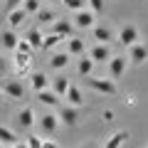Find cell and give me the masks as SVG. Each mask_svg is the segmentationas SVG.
I'll return each instance as SVG.
<instances>
[{
  "mask_svg": "<svg viewBox=\"0 0 148 148\" xmlns=\"http://www.w3.org/2000/svg\"><path fill=\"white\" fill-rule=\"evenodd\" d=\"M37 101H40L42 106H47V109H59V96L54 94L52 89L40 91V94H37Z\"/></svg>",
  "mask_w": 148,
  "mask_h": 148,
  "instance_id": "cell-20",
  "label": "cell"
},
{
  "mask_svg": "<svg viewBox=\"0 0 148 148\" xmlns=\"http://www.w3.org/2000/svg\"><path fill=\"white\" fill-rule=\"evenodd\" d=\"M89 86L94 91H99V94H106V96H116L119 94L116 82L109 79V77H89Z\"/></svg>",
  "mask_w": 148,
  "mask_h": 148,
  "instance_id": "cell-1",
  "label": "cell"
},
{
  "mask_svg": "<svg viewBox=\"0 0 148 148\" xmlns=\"http://www.w3.org/2000/svg\"><path fill=\"white\" fill-rule=\"evenodd\" d=\"M64 42H67V49H64V52H67L69 57H84L86 42L82 40V37H69V40H64Z\"/></svg>",
  "mask_w": 148,
  "mask_h": 148,
  "instance_id": "cell-16",
  "label": "cell"
},
{
  "mask_svg": "<svg viewBox=\"0 0 148 148\" xmlns=\"http://www.w3.org/2000/svg\"><path fill=\"white\" fill-rule=\"evenodd\" d=\"M10 148H27V146H25V141H20V143H15V146H10Z\"/></svg>",
  "mask_w": 148,
  "mask_h": 148,
  "instance_id": "cell-37",
  "label": "cell"
},
{
  "mask_svg": "<svg viewBox=\"0 0 148 148\" xmlns=\"http://www.w3.org/2000/svg\"><path fill=\"white\" fill-rule=\"evenodd\" d=\"M52 3H54V0H52ZM59 3H62V0H59Z\"/></svg>",
  "mask_w": 148,
  "mask_h": 148,
  "instance_id": "cell-40",
  "label": "cell"
},
{
  "mask_svg": "<svg viewBox=\"0 0 148 148\" xmlns=\"http://www.w3.org/2000/svg\"><path fill=\"white\" fill-rule=\"evenodd\" d=\"M5 72H8V59L0 54V74H5Z\"/></svg>",
  "mask_w": 148,
  "mask_h": 148,
  "instance_id": "cell-36",
  "label": "cell"
},
{
  "mask_svg": "<svg viewBox=\"0 0 148 148\" xmlns=\"http://www.w3.org/2000/svg\"><path fill=\"white\" fill-rule=\"evenodd\" d=\"M69 86H72V79H69V77H64V74H59V77H54V79H52L49 89H52L54 94L59 96V99H64V94H67Z\"/></svg>",
  "mask_w": 148,
  "mask_h": 148,
  "instance_id": "cell-18",
  "label": "cell"
},
{
  "mask_svg": "<svg viewBox=\"0 0 148 148\" xmlns=\"http://www.w3.org/2000/svg\"><path fill=\"white\" fill-rule=\"evenodd\" d=\"M101 116H104L106 123H111V121H114V111H111V109H104V111H101Z\"/></svg>",
  "mask_w": 148,
  "mask_h": 148,
  "instance_id": "cell-34",
  "label": "cell"
},
{
  "mask_svg": "<svg viewBox=\"0 0 148 148\" xmlns=\"http://www.w3.org/2000/svg\"><path fill=\"white\" fill-rule=\"evenodd\" d=\"M74 22L72 20H67V17H57V20L52 22V32L54 35H59L62 40H69V37H74Z\"/></svg>",
  "mask_w": 148,
  "mask_h": 148,
  "instance_id": "cell-10",
  "label": "cell"
},
{
  "mask_svg": "<svg viewBox=\"0 0 148 148\" xmlns=\"http://www.w3.org/2000/svg\"><path fill=\"white\" fill-rule=\"evenodd\" d=\"M25 0H5V10L10 12V10H15V8H20Z\"/></svg>",
  "mask_w": 148,
  "mask_h": 148,
  "instance_id": "cell-33",
  "label": "cell"
},
{
  "mask_svg": "<svg viewBox=\"0 0 148 148\" xmlns=\"http://www.w3.org/2000/svg\"><path fill=\"white\" fill-rule=\"evenodd\" d=\"M59 123L64 126H77L79 123V109H74V106H59Z\"/></svg>",
  "mask_w": 148,
  "mask_h": 148,
  "instance_id": "cell-13",
  "label": "cell"
},
{
  "mask_svg": "<svg viewBox=\"0 0 148 148\" xmlns=\"http://www.w3.org/2000/svg\"><path fill=\"white\" fill-rule=\"evenodd\" d=\"M82 148H96V146H94V143H89V146H82Z\"/></svg>",
  "mask_w": 148,
  "mask_h": 148,
  "instance_id": "cell-38",
  "label": "cell"
},
{
  "mask_svg": "<svg viewBox=\"0 0 148 148\" xmlns=\"http://www.w3.org/2000/svg\"><path fill=\"white\" fill-rule=\"evenodd\" d=\"M42 148H59V146L52 141V138H45V141H42Z\"/></svg>",
  "mask_w": 148,
  "mask_h": 148,
  "instance_id": "cell-35",
  "label": "cell"
},
{
  "mask_svg": "<svg viewBox=\"0 0 148 148\" xmlns=\"http://www.w3.org/2000/svg\"><path fill=\"white\" fill-rule=\"evenodd\" d=\"M27 12L22 10V8H15V10H10L8 12V30H12V32H17L22 25H25V20H27Z\"/></svg>",
  "mask_w": 148,
  "mask_h": 148,
  "instance_id": "cell-14",
  "label": "cell"
},
{
  "mask_svg": "<svg viewBox=\"0 0 148 148\" xmlns=\"http://www.w3.org/2000/svg\"><path fill=\"white\" fill-rule=\"evenodd\" d=\"M69 54L67 52H54L52 57H49V69H54V72H62V69H67V64H69Z\"/></svg>",
  "mask_w": 148,
  "mask_h": 148,
  "instance_id": "cell-22",
  "label": "cell"
},
{
  "mask_svg": "<svg viewBox=\"0 0 148 148\" xmlns=\"http://www.w3.org/2000/svg\"><path fill=\"white\" fill-rule=\"evenodd\" d=\"M54 20H57V15H54V10H49V8H42V10L37 12V22H40V25H47V22H54Z\"/></svg>",
  "mask_w": 148,
  "mask_h": 148,
  "instance_id": "cell-26",
  "label": "cell"
},
{
  "mask_svg": "<svg viewBox=\"0 0 148 148\" xmlns=\"http://www.w3.org/2000/svg\"><path fill=\"white\" fill-rule=\"evenodd\" d=\"M35 126H40V131H42V133L52 136V133H57V128H59V116L54 114V111H47V114H42V116H37Z\"/></svg>",
  "mask_w": 148,
  "mask_h": 148,
  "instance_id": "cell-6",
  "label": "cell"
},
{
  "mask_svg": "<svg viewBox=\"0 0 148 148\" xmlns=\"http://www.w3.org/2000/svg\"><path fill=\"white\" fill-rule=\"evenodd\" d=\"M86 8H89L94 15H99V12H104L106 8V0H86Z\"/></svg>",
  "mask_w": 148,
  "mask_h": 148,
  "instance_id": "cell-31",
  "label": "cell"
},
{
  "mask_svg": "<svg viewBox=\"0 0 148 148\" xmlns=\"http://www.w3.org/2000/svg\"><path fill=\"white\" fill-rule=\"evenodd\" d=\"M62 5L72 12H79V10H86V0H62Z\"/></svg>",
  "mask_w": 148,
  "mask_h": 148,
  "instance_id": "cell-29",
  "label": "cell"
},
{
  "mask_svg": "<svg viewBox=\"0 0 148 148\" xmlns=\"http://www.w3.org/2000/svg\"><path fill=\"white\" fill-rule=\"evenodd\" d=\"M119 45H121V47H133V45L136 42H141V30H138L136 25H123L121 30H119Z\"/></svg>",
  "mask_w": 148,
  "mask_h": 148,
  "instance_id": "cell-2",
  "label": "cell"
},
{
  "mask_svg": "<svg viewBox=\"0 0 148 148\" xmlns=\"http://www.w3.org/2000/svg\"><path fill=\"white\" fill-rule=\"evenodd\" d=\"M126 57H128V64H136V67L138 64H146L148 62V45L143 42V40L136 42L133 47L126 49Z\"/></svg>",
  "mask_w": 148,
  "mask_h": 148,
  "instance_id": "cell-5",
  "label": "cell"
},
{
  "mask_svg": "<svg viewBox=\"0 0 148 148\" xmlns=\"http://www.w3.org/2000/svg\"><path fill=\"white\" fill-rule=\"evenodd\" d=\"M20 8L27 12V15H37V12L42 10V0H25Z\"/></svg>",
  "mask_w": 148,
  "mask_h": 148,
  "instance_id": "cell-27",
  "label": "cell"
},
{
  "mask_svg": "<svg viewBox=\"0 0 148 148\" xmlns=\"http://www.w3.org/2000/svg\"><path fill=\"white\" fill-rule=\"evenodd\" d=\"M49 84H52V79H49L45 72H32V74H30V89L35 91V94L49 89Z\"/></svg>",
  "mask_w": 148,
  "mask_h": 148,
  "instance_id": "cell-12",
  "label": "cell"
},
{
  "mask_svg": "<svg viewBox=\"0 0 148 148\" xmlns=\"http://www.w3.org/2000/svg\"><path fill=\"white\" fill-rule=\"evenodd\" d=\"M17 138H20V136H17V133L12 131L10 126H5V123H0V143H3L5 148H8V146H15V143H20Z\"/></svg>",
  "mask_w": 148,
  "mask_h": 148,
  "instance_id": "cell-23",
  "label": "cell"
},
{
  "mask_svg": "<svg viewBox=\"0 0 148 148\" xmlns=\"http://www.w3.org/2000/svg\"><path fill=\"white\" fill-rule=\"evenodd\" d=\"M42 141H45V138H40V136H35V133H30V136L25 138V146H27V148H42Z\"/></svg>",
  "mask_w": 148,
  "mask_h": 148,
  "instance_id": "cell-32",
  "label": "cell"
},
{
  "mask_svg": "<svg viewBox=\"0 0 148 148\" xmlns=\"http://www.w3.org/2000/svg\"><path fill=\"white\" fill-rule=\"evenodd\" d=\"M17 42H20V35H17V32H12V30H5L3 35H0V45H3L5 49H10V52H15Z\"/></svg>",
  "mask_w": 148,
  "mask_h": 148,
  "instance_id": "cell-24",
  "label": "cell"
},
{
  "mask_svg": "<svg viewBox=\"0 0 148 148\" xmlns=\"http://www.w3.org/2000/svg\"><path fill=\"white\" fill-rule=\"evenodd\" d=\"M3 96H5L8 101L25 99V86H22V82L20 79H8L5 84H3Z\"/></svg>",
  "mask_w": 148,
  "mask_h": 148,
  "instance_id": "cell-7",
  "label": "cell"
},
{
  "mask_svg": "<svg viewBox=\"0 0 148 148\" xmlns=\"http://www.w3.org/2000/svg\"><path fill=\"white\" fill-rule=\"evenodd\" d=\"M126 138H128V131H126V128H121V131L111 133V136L104 141V146H101V148H123Z\"/></svg>",
  "mask_w": 148,
  "mask_h": 148,
  "instance_id": "cell-19",
  "label": "cell"
},
{
  "mask_svg": "<svg viewBox=\"0 0 148 148\" xmlns=\"http://www.w3.org/2000/svg\"><path fill=\"white\" fill-rule=\"evenodd\" d=\"M91 37L96 40V45H111L114 40H116L114 30L106 27V25H94V27H91Z\"/></svg>",
  "mask_w": 148,
  "mask_h": 148,
  "instance_id": "cell-11",
  "label": "cell"
},
{
  "mask_svg": "<svg viewBox=\"0 0 148 148\" xmlns=\"http://www.w3.org/2000/svg\"><path fill=\"white\" fill-rule=\"evenodd\" d=\"M59 42H64L59 35H54V32H49V35H45V40H42V49H54Z\"/></svg>",
  "mask_w": 148,
  "mask_h": 148,
  "instance_id": "cell-28",
  "label": "cell"
},
{
  "mask_svg": "<svg viewBox=\"0 0 148 148\" xmlns=\"http://www.w3.org/2000/svg\"><path fill=\"white\" fill-rule=\"evenodd\" d=\"M15 54H25V57H32V54H35V49L30 47V42H27V40H22V37H20V42H17V47H15Z\"/></svg>",
  "mask_w": 148,
  "mask_h": 148,
  "instance_id": "cell-30",
  "label": "cell"
},
{
  "mask_svg": "<svg viewBox=\"0 0 148 148\" xmlns=\"http://www.w3.org/2000/svg\"><path fill=\"white\" fill-rule=\"evenodd\" d=\"M94 67H96V64L84 54V57H79V64H77V74H79V77H91Z\"/></svg>",
  "mask_w": 148,
  "mask_h": 148,
  "instance_id": "cell-25",
  "label": "cell"
},
{
  "mask_svg": "<svg viewBox=\"0 0 148 148\" xmlns=\"http://www.w3.org/2000/svg\"><path fill=\"white\" fill-rule=\"evenodd\" d=\"M64 101H67V106H74V109H82V104H84V94H82V89L77 84H72L67 89V94H64Z\"/></svg>",
  "mask_w": 148,
  "mask_h": 148,
  "instance_id": "cell-17",
  "label": "cell"
},
{
  "mask_svg": "<svg viewBox=\"0 0 148 148\" xmlns=\"http://www.w3.org/2000/svg\"><path fill=\"white\" fill-rule=\"evenodd\" d=\"M0 148H5V146H3V143H0Z\"/></svg>",
  "mask_w": 148,
  "mask_h": 148,
  "instance_id": "cell-39",
  "label": "cell"
},
{
  "mask_svg": "<svg viewBox=\"0 0 148 148\" xmlns=\"http://www.w3.org/2000/svg\"><path fill=\"white\" fill-rule=\"evenodd\" d=\"M86 57L94 64H109V59L114 57V52H111V45H94V47L86 49Z\"/></svg>",
  "mask_w": 148,
  "mask_h": 148,
  "instance_id": "cell-3",
  "label": "cell"
},
{
  "mask_svg": "<svg viewBox=\"0 0 148 148\" xmlns=\"http://www.w3.org/2000/svg\"><path fill=\"white\" fill-rule=\"evenodd\" d=\"M128 69V57L126 54H116V57H111L109 59V79H121L123 74H126Z\"/></svg>",
  "mask_w": 148,
  "mask_h": 148,
  "instance_id": "cell-4",
  "label": "cell"
},
{
  "mask_svg": "<svg viewBox=\"0 0 148 148\" xmlns=\"http://www.w3.org/2000/svg\"><path fill=\"white\" fill-rule=\"evenodd\" d=\"M17 126H20V131H30L32 126L37 123V116H35V109L32 106H25V109L17 111V116H15Z\"/></svg>",
  "mask_w": 148,
  "mask_h": 148,
  "instance_id": "cell-9",
  "label": "cell"
},
{
  "mask_svg": "<svg viewBox=\"0 0 148 148\" xmlns=\"http://www.w3.org/2000/svg\"><path fill=\"white\" fill-rule=\"evenodd\" d=\"M22 40H27V42H30V47H32V49L37 52V49H42V40H45V32L40 30V27H32V30L27 32L25 37H22Z\"/></svg>",
  "mask_w": 148,
  "mask_h": 148,
  "instance_id": "cell-21",
  "label": "cell"
},
{
  "mask_svg": "<svg viewBox=\"0 0 148 148\" xmlns=\"http://www.w3.org/2000/svg\"><path fill=\"white\" fill-rule=\"evenodd\" d=\"M0 99H3V96H0Z\"/></svg>",
  "mask_w": 148,
  "mask_h": 148,
  "instance_id": "cell-41",
  "label": "cell"
},
{
  "mask_svg": "<svg viewBox=\"0 0 148 148\" xmlns=\"http://www.w3.org/2000/svg\"><path fill=\"white\" fill-rule=\"evenodd\" d=\"M72 22H74V27H77V30H91V27L96 25V15L89 10V8H86V10H79V12H74Z\"/></svg>",
  "mask_w": 148,
  "mask_h": 148,
  "instance_id": "cell-8",
  "label": "cell"
},
{
  "mask_svg": "<svg viewBox=\"0 0 148 148\" xmlns=\"http://www.w3.org/2000/svg\"><path fill=\"white\" fill-rule=\"evenodd\" d=\"M30 62H32V57H25V54H12V67H15L17 79H20V77H25V74H27V77L32 74Z\"/></svg>",
  "mask_w": 148,
  "mask_h": 148,
  "instance_id": "cell-15",
  "label": "cell"
}]
</instances>
